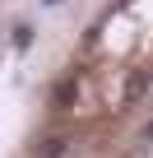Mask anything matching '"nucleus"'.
Returning <instances> with one entry per match:
<instances>
[{"label": "nucleus", "mask_w": 153, "mask_h": 158, "mask_svg": "<svg viewBox=\"0 0 153 158\" xmlns=\"http://www.w3.org/2000/svg\"><path fill=\"white\" fill-rule=\"evenodd\" d=\"M74 93H79V84H74V79H60V84H56V102H74Z\"/></svg>", "instance_id": "obj_2"}, {"label": "nucleus", "mask_w": 153, "mask_h": 158, "mask_svg": "<svg viewBox=\"0 0 153 158\" xmlns=\"http://www.w3.org/2000/svg\"><path fill=\"white\" fill-rule=\"evenodd\" d=\"M144 93H148V74H144V70H135V74L125 79V98L135 102V98H144Z\"/></svg>", "instance_id": "obj_1"}, {"label": "nucleus", "mask_w": 153, "mask_h": 158, "mask_svg": "<svg viewBox=\"0 0 153 158\" xmlns=\"http://www.w3.org/2000/svg\"><path fill=\"white\" fill-rule=\"evenodd\" d=\"M46 5H60V0H46Z\"/></svg>", "instance_id": "obj_5"}, {"label": "nucleus", "mask_w": 153, "mask_h": 158, "mask_svg": "<svg viewBox=\"0 0 153 158\" xmlns=\"http://www.w3.org/2000/svg\"><path fill=\"white\" fill-rule=\"evenodd\" d=\"M65 153V139H46L42 149H37V158H60Z\"/></svg>", "instance_id": "obj_3"}, {"label": "nucleus", "mask_w": 153, "mask_h": 158, "mask_svg": "<svg viewBox=\"0 0 153 158\" xmlns=\"http://www.w3.org/2000/svg\"><path fill=\"white\" fill-rule=\"evenodd\" d=\"M28 42H33V28L19 23V28H14V47H28Z\"/></svg>", "instance_id": "obj_4"}]
</instances>
